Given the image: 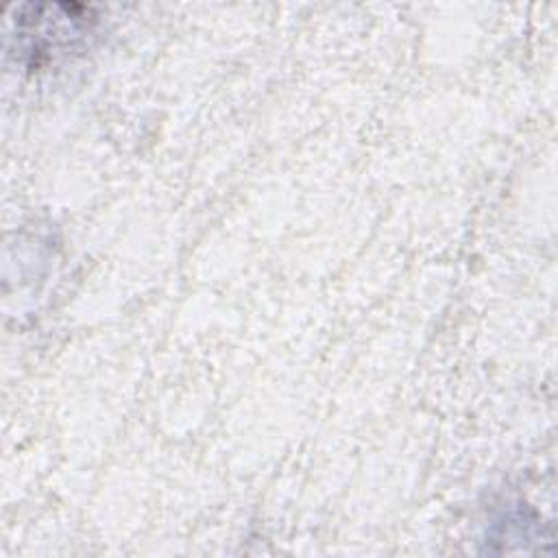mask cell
I'll use <instances>...</instances> for the list:
<instances>
[{"label":"cell","mask_w":558,"mask_h":558,"mask_svg":"<svg viewBox=\"0 0 558 558\" xmlns=\"http://www.w3.org/2000/svg\"><path fill=\"white\" fill-rule=\"evenodd\" d=\"M15 11V54L31 70L76 50L94 35L98 22L83 4H22Z\"/></svg>","instance_id":"1"}]
</instances>
